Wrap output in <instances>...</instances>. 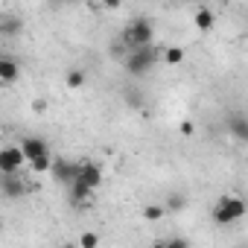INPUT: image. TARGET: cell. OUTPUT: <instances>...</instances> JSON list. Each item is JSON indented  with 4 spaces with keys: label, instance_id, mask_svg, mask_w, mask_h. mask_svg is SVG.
<instances>
[{
    "label": "cell",
    "instance_id": "cell-1",
    "mask_svg": "<svg viewBox=\"0 0 248 248\" xmlns=\"http://www.w3.org/2000/svg\"><path fill=\"white\" fill-rule=\"evenodd\" d=\"M161 62V53L155 44H143V47H132L126 56H123V67H126L129 76H146L155 64Z\"/></svg>",
    "mask_w": 248,
    "mask_h": 248
},
{
    "label": "cell",
    "instance_id": "cell-2",
    "mask_svg": "<svg viewBox=\"0 0 248 248\" xmlns=\"http://www.w3.org/2000/svg\"><path fill=\"white\" fill-rule=\"evenodd\" d=\"M120 41L126 44L129 50H132V47L152 44V41H155V27H152V21H149V18H135V21H129V27L123 30Z\"/></svg>",
    "mask_w": 248,
    "mask_h": 248
},
{
    "label": "cell",
    "instance_id": "cell-3",
    "mask_svg": "<svg viewBox=\"0 0 248 248\" xmlns=\"http://www.w3.org/2000/svg\"><path fill=\"white\" fill-rule=\"evenodd\" d=\"M21 152H24V161H30L35 172H50V161H53V158H50L47 140H41V138H27V140L21 143Z\"/></svg>",
    "mask_w": 248,
    "mask_h": 248
},
{
    "label": "cell",
    "instance_id": "cell-4",
    "mask_svg": "<svg viewBox=\"0 0 248 248\" xmlns=\"http://www.w3.org/2000/svg\"><path fill=\"white\" fill-rule=\"evenodd\" d=\"M245 216V202L239 196H222L213 207V222L216 225H233Z\"/></svg>",
    "mask_w": 248,
    "mask_h": 248
},
{
    "label": "cell",
    "instance_id": "cell-5",
    "mask_svg": "<svg viewBox=\"0 0 248 248\" xmlns=\"http://www.w3.org/2000/svg\"><path fill=\"white\" fill-rule=\"evenodd\" d=\"M50 172L56 175L59 184L67 187V184L79 175V164H76V161H67V158H53V161H50Z\"/></svg>",
    "mask_w": 248,
    "mask_h": 248
},
{
    "label": "cell",
    "instance_id": "cell-6",
    "mask_svg": "<svg viewBox=\"0 0 248 248\" xmlns=\"http://www.w3.org/2000/svg\"><path fill=\"white\" fill-rule=\"evenodd\" d=\"M21 164H27V161H24L21 146H3V149H0V175H6V172H18V170H21Z\"/></svg>",
    "mask_w": 248,
    "mask_h": 248
},
{
    "label": "cell",
    "instance_id": "cell-7",
    "mask_svg": "<svg viewBox=\"0 0 248 248\" xmlns=\"http://www.w3.org/2000/svg\"><path fill=\"white\" fill-rule=\"evenodd\" d=\"M76 178H82L91 190H96L102 184V167L96 161H79V175Z\"/></svg>",
    "mask_w": 248,
    "mask_h": 248
},
{
    "label": "cell",
    "instance_id": "cell-8",
    "mask_svg": "<svg viewBox=\"0 0 248 248\" xmlns=\"http://www.w3.org/2000/svg\"><path fill=\"white\" fill-rule=\"evenodd\" d=\"M67 196H70V204H73V207H82V204H88V202H91L93 190H91L82 178H73V181L67 184Z\"/></svg>",
    "mask_w": 248,
    "mask_h": 248
},
{
    "label": "cell",
    "instance_id": "cell-9",
    "mask_svg": "<svg viewBox=\"0 0 248 248\" xmlns=\"http://www.w3.org/2000/svg\"><path fill=\"white\" fill-rule=\"evenodd\" d=\"M0 193H3L6 199H21L27 193V187L18 178V172H6V175H0Z\"/></svg>",
    "mask_w": 248,
    "mask_h": 248
},
{
    "label": "cell",
    "instance_id": "cell-10",
    "mask_svg": "<svg viewBox=\"0 0 248 248\" xmlns=\"http://www.w3.org/2000/svg\"><path fill=\"white\" fill-rule=\"evenodd\" d=\"M18 79H21V64H18L12 56H0V82L12 85V82H18Z\"/></svg>",
    "mask_w": 248,
    "mask_h": 248
},
{
    "label": "cell",
    "instance_id": "cell-11",
    "mask_svg": "<svg viewBox=\"0 0 248 248\" xmlns=\"http://www.w3.org/2000/svg\"><path fill=\"white\" fill-rule=\"evenodd\" d=\"M228 132H231L239 143H245V140H248V120H245V114H242V111L231 114V120H228Z\"/></svg>",
    "mask_w": 248,
    "mask_h": 248
},
{
    "label": "cell",
    "instance_id": "cell-12",
    "mask_svg": "<svg viewBox=\"0 0 248 248\" xmlns=\"http://www.w3.org/2000/svg\"><path fill=\"white\" fill-rule=\"evenodd\" d=\"M213 21H216V15H213L207 6H202V9L196 12V18H193L196 30H202V32H210V30H213Z\"/></svg>",
    "mask_w": 248,
    "mask_h": 248
},
{
    "label": "cell",
    "instance_id": "cell-13",
    "mask_svg": "<svg viewBox=\"0 0 248 248\" xmlns=\"http://www.w3.org/2000/svg\"><path fill=\"white\" fill-rule=\"evenodd\" d=\"M64 85H67L70 91H79V88H85V85H88V73L76 67V70H70V73L64 76Z\"/></svg>",
    "mask_w": 248,
    "mask_h": 248
},
{
    "label": "cell",
    "instance_id": "cell-14",
    "mask_svg": "<svg viewBox=\"0 0 248 248\" xmlns=\"http://www.w3.org/2000/svg\"><path fill=\"white\" fill-rule=\"evenodd\" d=\"M164 64H170V67H175V64H181L184 62V50L181 47H170V50H164Z\"/></svg>",
    "mask_w": 248,
    "mask_h": 248
},
{
    "label": "cell",
    "instance_id": "cell-15",
    "mask_svg": "<svg viewBox=\"0 0 248 248\" xmlns=\"http://www.w3.org/2000/svg\"><path fill=\"white\" fill-rule=\"evenodd\" d=\"M161 216H164V207H161V204H146V207H143V219H146V222H158Z\"/></svg>",
    "mask_w": 248,
    "mask_h": 248
},
{
    "label": "cell",
    "instance_id": "cell-16",
    "mask_svg": "<svg viewBox=\"0 0 248 248\" xmlns=\"http://www.w3.org/2000/svg\"><path fill=\"white\" fill-rule=\"evenodd\" d=\"M21 21L18 18H9V21H3V24H0V32H21Z\"/></svg>",
    "mask_w": 248,
    "mask_h": 248
},
{
    "label": "cell",
    "instance_id": "cell-17",
    "mask_svg": "<svg viewBox=\"0 0 248 248\" xmlns=\"http://www.w3.org/2000/svg\"><path fill=\"white\" fill-rule=\"evenodd\" d=\"M79 245H82V248H96V245H99V236H96V233H82V236H79Z\"/></svg>",
    "mask_w": 248,
    "mask_h": 248
},
{
    "label": "cell",
    "instance_id": "cell-18",
    "mask_svg": "<svg viewBox=\"0 0 248 248\" xmlns=\"http://www.w3.org/2000/svg\"><path fill=\"white\" fill-rule=\"evenodd\" d=\"M184 204H187L184 196H175V193H172V196L167 199V207H170V210H184Z\"/></svg>",
    "mask_w": 248,
    "mask_h": 248
},
{
    "label": "cell",
    "instance_id": "cell-19",
    "mask_svg": "<svg viewBox=\"0 0 248 248\" xmlns=\"http://www.w3.org/2000/svg\"><path fill=\"white\" fill-rule=\"evenodd\" d=\"M178 132H181L184 138H193V135H196V126H193V123H190V120H184V123H181V126H178Z\"/></svg>",
    "mask_w": 248,
    "mask_h": 248
},
{
    "label": "cell",
    "instance_id": "cell-20",
    "mask_svg": "<svg viewBox=\"0 0 248 248\" xmlns=\"http://www.w3.org/2000/svg\"><path fill=\"white\" fill-rule=\"evenodd\" d=\"M164 245H178V248H184V245H190V239H184V236H172V239H167Z\"/></svg>",
    "mask_w": 248,
    "mask_h": 248
},
{
    "label": "cell",
    "instance_id": "cell-21",
    "mask_svg": "<svg viewBox=\"0 0 248 248\" xmlns=\"http://www.w3.org/2000/svg\"><path fill=\"white\" fill-rule=\"evenodd\" d=\"M99 3H102L105 9H120V3H123V0H99Z\"/></svg>",
    "mask_w": 248,
    "mask_h": 248
},
{
    "label": "cell",
    "instance_id": "cell-22",
    "mask_svg": "<svg viewBox=\"0 0 248 248\" xmlns=\"http://www.w3.org/2000/svg\"><path fill=\"white\" fill-rule=\"evenodd\" d=\"M32 108H35L38 114H44V111H47V99H35V102H32Z\"/></svg>",
    "mask_w": 248,
    "mask_h": 248
},
{
    "label": "cell",
    "instance_id": "cell-23",
    "mask_svg": "<svg viewBox=\"0 0 248 248\" xmlns=\"http://www.w3.org/2000/svg\"><path fill=\"white\" fill-rule=\"evenodd\" d=\"M62 3H76V0H62Z\"/></svg>",
    "mask_w": 248,
    "mask_h": 248
},
{
    "label": "cell",
    "instance_id": "cell-24",
    "mask_svg": "<svg viewBox=\"0 0 248 248\" xmlns=\"http://www.w3.org/2000/svg\"><path fill=\"white\" fill-rule=\"evenodd\" d=\"M0 231H3V222H0Z\"/></svg>",
    "mask_w": 248,
    "mask_h": 248
}]
</instances>
